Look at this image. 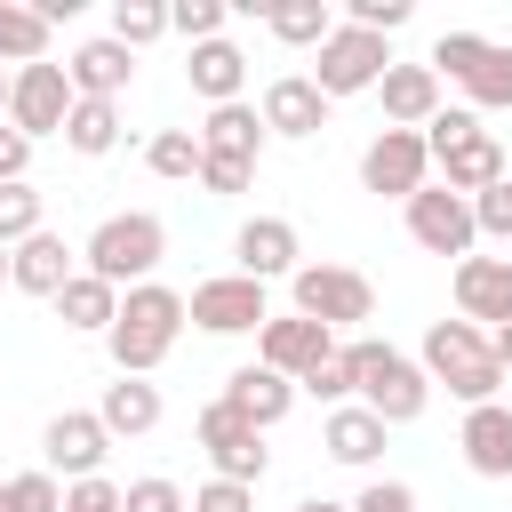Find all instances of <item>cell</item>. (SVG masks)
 <instances>
[{"instance_id": "15", "label": "cell", "mask_w": 512, "mask_h": 512, "mask_svg": "<svg viewBox=\"0 0 512 512\" xmlns=\"http://www.w3.org/2000/svg\"><path fill=\"white\" fill-rule=\"evenodd\" d=\"M448 288H456V320L512 328V256H464Z\"/></svg>"}, {"instance_id": "30", "label": "cell", "mask_w": 512, "mask_h": 512, "mask_svg": "<svg viewBox=\"0 0 512 512\" xmlns=\"http://www.w3.org/2000/svg\"><path fill=\"white\" fill-rule=\"evenodd\" d=\"M264 32H272L280 48H320V40L336 32V8H328V0H280V8H264Z\"/></svg>"}, {"instance_id": "16", "label": "cell", "mask_w": 512, "mask_h": 512, "mask_svg": "<svg viewBox=\"0 0 512 512\" xmlns=\"http://www.w3.org/2000/svg\"><path fill=\"white\" fill-rule=\"evenodd\" d=\"M432 168H440V184H448V192L480 200L488 184H504V176H512V152L496 144V128H472V136H456L448 152H432Z\"/></svg>"}, {"instance_id": "48", "label": "cell", "mask_w": 512, "mask_h": 512, "mask_svg": "<svg viewBox=\"0 0 512 512\" xmlns=\"http://www.w3.org/2000/svg\"><path fill=\"white\" fill-rule=\"evenodd\" d=\"M0 288H8V248H0Z\"/></svg>"}, {"instance_id": "41", "label": "cell", "mask_w": 512, "mask_h": 512, "mask_svg": "<svg viewBox=\"0 0 512 512\" xmlns=\"http://www.w3.org/2000/svg\"><path fill=\"white\" fill-rule=\"evenodd\" d=\"M128 512H192V496L152 472V480H128Z\"/></svg>"}, {"instance_id": "12", "label": "cell", "mask_w": 512, "mask_h": 512, "mask_svg": "<svg viewBox=\"0 0 512 512\" xmlns=\"http://www.w3.org/2000/svg\"><path fill=\"white\" fill-rule=\"evenodd\" d=\"M72 104H80V96H72V72H64L56 56H48V64H24L16 88H8V128H24L32 144H40V136H64Z\"/></svg>"}, {"instance_id": "28", "label": "cell", "mask_w": 512, "mask_h": 512, "mask_svg": "<svg viewBox=\"0 0 512 512\" xmlns=\"http://www.w3.org/2000/svg\"><path fill=\"white\" fill-rule=\"evenodd\" d=\"M48 40H56V24H48L32 0H0V64H8V72L48 64Z\"/></svg>"}, {"instance_id": "18", "label": "cell", "mask_w": 512, "mask_h": 512, "mask_svg": "<svg viewBox=\"0 0 512 512\" xmlns=\"http://www.w3.org/2000/svg\"><path fill=\"white\" fill-rule=\"evenodd\" d=\"M264 128L280 136V144H304V136H320L328 128V96L312 88V72H280L272 88H264Z\"/></svg>"}, {"instance_id": "1", "label": "cell", "mask_w": 512, "mask_h": 512, "mask_svg": "<svg viewBox=\"0 0 512 512\" xmlns=\"http://www.w3.org/2000/svg\"><path fill=\"white\" fill-rule=\"evenodd\" d=\"M416 368L432 376V392H448V400H464V408L504 400V360H496L488 328H472V320H432L424 344H416Z\"/></svg>"}, {"instance_id": "29", "label": "cell", "mask_w": 512, "mask_h": 512, "mask_svg": "<svg viewBox=\"0 0 512 512\" xmlns=\"http://www.w3.org/2000/svg\"><path fill=\"white\" fill-rule=\"evenodd\" d=\"M456 88H464V112H512V48H504V40H488Z\"/></svg>"}, {"instance_id": "9", "label": "cell", "mask_w": 512, "mask_h": 512, "mask_svg": "<svg viewBox=\"0 0 512 512\" xmlns=\"http://www.w3.org/2000/svg\"><path fill=\"white\" fill-rule=\"evenodd\" d=\"M184 312H192L200 336H256V328L272 320V296H264V280H248V272H216V280H192Z\"/></svg>"}, {"instance_id": "38", "label": "cell", "mask_w": 512, "mask_h": 512, "mask_svg": "<svg viewBox=\"0 0 512 512\" xmlns=\"http://www.w3.org/2000/svg\"><path fill=\"white\" fill-rule=\"evenodd\" d=\"M408 16H416L408 0H344V24H360V32H384V40H392Z\"/></svg>"}, {"instance_id": "3", "label": "cell", "mask_w": 512, "mask_h": 512, "mask_svg": "<svg viewBox=\"0 0 512 512\" xmlns=\"http://www.w3.org/2000/svg\"><path fill=\"white\" fill-rule=\"evenodd\" d=\"M344 352H352V376H360V408L392 432V424H416L424 408H432V376L400 352V344H384V336H344Z\"/></svg>"}, {"instance_id": "43", "label": "cell", "mask_w": 512, "mask_h": 512, "mask_svg": "<svg viewBox=\"0 0 512 512\" xmlns=\"http://www.w3.org/2000/svg\"><path fill=\"white\" fill-rule=\"evenodd\" d=\"M352 512H416V488H408V480H368V488L352 496Z\"/></svg>"}, {"instance_id": "19", "label": "cell", "mask_w": 512, "mask_h": 512, "mask_svg": "<svg viewBox=\"0 0 512 512\" xmlns=\"http://www.w3.org/2000/svg\"><path fill=\"white\" fill-rule=\"evenodd\" d=\"M80 272V248H64V232H32V240H16L8 248V288H24V296H64V280Z\"/></svg>"}, {"instance_id": "10", "label": "cell", "mask_w": 512, "mask_h": 512, "mask_svg": "<svg viewBox=\"0 0 512 512\" xmlns=\"http://www.w3.org/2000/svg\"><path fill=\"white\" fill-rule=\"evenodd\" d=\"M400 216H408V240H416L424 256H456V264H464V256L480 248L472 200H464V192H448V184H424V192H416Z\"/></svg>"}, {"instance_id": "11", "label": "cell", "mask_w": 512, "mask_h": 512, "mask_svg": "<svg viewBox=\"0 0 512 512\" xmlns=\"http://www.w3.org/2000/svg\"><path fill=\"white\" fill-rule=\"evenodd\" d=\"M344 352V336L336 328H320V320H304V312H272L264 328H256V360L272 368V376H288V384H304L320 360H336Z\"/></svg>"}, {"instance_id": "5", "label": "cell", "mask_w": 512, "mask_h": 512, "mask_svg": "<svg viewBox=\"0 0 512 512\" xmlns=\"http://www.w3.org/2000/svg\"><path fill=\"white\" fill-rule=\"evenodd\" d=\"M384 72H392V40H384V32H360V24H344V16H336V32L312 48V88H320L328 104L368 96Z\"/></svg>"}, {"instance_id": "32", "label": "cell", "mask_w": 512, "mask_h": 512, "mask_svg": "<svg viewBox=\"0 0 512 512\" xmlns=\"http://www.w3.org/2000/svg\"><path fill=\"white\" fill-rule=\"evenodd\" d=\"M144 168L152 176H168V184H200V128H160L152 144H144Z\"/></svg>"}, {"instance_id": "47", "label": "cell", "mask_w": 512, "mask_h": 512, "mask_svg": "<svg viewBox=\"0 0 512 512\" xmlns=\"http://www.w3.org/2000/svg\"><path fill=\"white\" fill-rule=\"evenodd\" d=\"M8 88H16V72H8V64H0V120H8Z\"/></svg>"}, {"instance_id": "4", "label": "cell", "mask_w": 512, "mask_h": 512, "mask_svg": "<svg viewBox=\"0 0 512 512\" xmlns=\"http://www.w3.org/2000/svg\"><path fill=\"white\" fill-rule=\"evenodd\" d=\"M160 256H168V224H160L152 208H120V216H104V224L80 240V272L112 280L120 296L144 288V280L160 272Z\"/></svg>"}, {"instance_id": "44", "label": "cell", "mask_w": 512, "mask_h": 512, "mask_svg": "<svg viewBox=\"0 0 512 512\" xmlns=\"http://www.w3.org/2000/svg\"><path fill=\"white\" fill-rule=\"evenodd\" d=\"M24 168H32V136L0 120V184H24Z\"/></svg>"}, {"instance_id": "23", "label": "cell", "mask_w": 512, "mask_h": 512, "mask_svg": "<svg viewBox=\"0 0 512 512\" xmlns=\"http://www.w3.org/2000/svg\"><path fill=\"white\" fill-rule=\"evenodd\" d=\"M184 80H192V96L216 112V104H240V88H248V56H240V40H200L192 56H184Z\"/></svg>"}, {"instance_id": "37", "label": "cell", "mask_w": 512, "mask_h": 512, "mask_svg": "<svg viewBox=\"0 0 512 512\" xmlns=\"http://www.w3.org/2000/svg\"><path fill=\"white\" fill-rule=\"evenodd\" d=\"M8 504H16V512H64V480H56L48 464H32V472L8 480Z\"/></svg>"}, {"instance_id": "34", "label": "cell", "mask_w": 512, "mask_h": 512, "mask_svg": "<svg viewBox=\"0 0 512 512\" xmlns=\"http://www.w3.org/2000/svg\"><path fill=\"white\" fill-rule=\"evenodd\" d=\"M32 232H48L40 192H32V184H0V248H16V240H32Z\"/></svg>"}, {"instance_id": "26", "label": "cell", "mask_w": 512, "mask_h": 512, "mask_svg": "<svg viewBox=\"0 0 512 512\" xmlns=\"http://www.w3.org/2000/svg\"><path fill=\"white\" fill-rule=\"evenodd\" d=\"M56 320H64L72 336H112V320H120V288L96 280V272H72L64 296H56Z\"/></svg>"}, {"instance_id": "31", "label": "cell", "mask_w": 512, "mask_h": 512, "mask_svg": "<svg viewBox=\"0 0 512 512\" xmlns=\"http://www.w3.org/2000/svg\"><path fill=\"white\" fill-rule=\"evenodd\" d=\"M64 144H72L80 160H104V152L120 144V104H96V96H80V104H72V120H64Z\"/></svg>"}, {"instance_id": "13", "label": "cell", "mask_w": 512, "mask_h": 512, "mask_svg": "<svg viewBox=\"0 0 512 512\" xmlns=\"http://www.w3.org/2000/svg\"><path fill=\"white\" fill-rule=\"evenodd\" d=\"M104 456H112V432H104L96 408H64V416H48V432H40V464H48L64 488H72V480H96Z\"/></svg>"}, {"instance_id": "22", "label": "cell", "mask_w": 512, "mask_h": 512, "mask_svg": "<svg viewBox=\"0 0 512 512\" xmlns=\"http://www.w3.org/2000/svg\"><path fill=\"white\" fill-rule=\"evenodd\" d=\"M264 144H272V128H264V112L240 96V104H216V112H200V152H216V160H264Z\"/></svg>"}, {"instance_id": "17", "label": "cell", "mask_w": 512, "mask_h": 512, "mask_svg": "<svg viewBox=\"0 0 512 512\" xmlns=\"http://www.w3.org/2000/svg\"><path fill=\"white\" fill-rule=\"evenodd\" d=\"M64 72H72V96L120 104V96H128V80H136V48H120L112 32H96V40H80V48L64 56Z\"/></svg>"}, {"instance_id": "33", "label": "cell", "mask_w": 512, "mask_h": 512, "mask_svg": "<svg viewBox=\"0 0 512 512\" xmlns=\"http://www.w3.org/2000/svg\"><path fill=\"white\" fill-rule=\"evenodd\" d=\"M168 32V0H112V40L120 48H152Z\"/></svg>"}, {"instance_id": "27", "label": "cell", "mask_w": 512, "mask_h": 512, "mask_svg": "<svg viewBox=\"0 0 512 512\" xmlns=\"http://www.w3.org/2000/svg\"><path fill=\"white\" fill-rule=\"evenodd\" d=\"M320 448H328V464H352V472H368L376 456H384V424L352 400V408H328V424H320Z\"/></svg>"}, {"instance_id": "7", "label": "cell", "mask_w": 512, "mask_h": 512, "mask_svg": "<svg viewBox=\"0 0 512 512\" xmlns=\"http://www.w3.org/2000/svg\"><path fill=\"white\" fill-rule=\"evenodd\" d=\"M192 440L208 448V464H216V480H240V488H256L264 472H272V448H264V432L216 392L208 408H200V424H192Z\"/></svg>"}, {"instance_id": "39", "label": "cell", "mask_w": 512, "mask_h": 512, "mask_svg": "<svg viewBox=\"0 0 512 512\" xmlns=\"http://www.w3.org/2000/svg\"><path fill=\"white\" fill-rule=\"evenodd\" d=\"M472 224H480V240H512V176L472 200Z\"/></svg>"}, {"instance_id": "40", "label": "cell", "mask_w": 512, "mask_h": 512, "mask_svg": "<svg viewBox=\"0 0 512 512\" xmlns=\"http://www.w3.org/2000/svg\"><path fill=\"white\" fill-rule=\"evenodd\" d=\"M200 184H208L216 200H240V192L256 184V168H248V160H216V152H200Z\"/></svg>"}, {"instance_id": "42", "label": "cell", "mask_w": 512, "mask_h": 512, "mask_svg": "<svg viewBox=\"0 0 512 512\" xmlns=\"http://www.w3.org/2000/svg\"><path fill=\"white\" fill-rule=\"evenodd\" d=\"M192 512H256V488H240V480H208V488H192Z\"/></svg>"}, {"instance_id": "6", "label": "cell", "mask_w": 512, "mask_h": 512, "mask_svg": "<svg viewBox=\"0 0 512 512\" xmlns=\"http://www.w3.org/2000/svg\"><path fill=\"white\" fill-rule=\"evenodd\" d=\"M288 312H304V320H320V328L344 336V328L376 320V288H368V272H352V264H296Z\"/></svg>"}, {"instance_id": "46", "label": "cell", "mask_w": 512, "mask_h": 512, "mask_svg": "<svg viewBox=\"0 0 512 512\" xmlns=\"http://www.w3.org/2000/svg\"><path fill=\"white\" fill-rule=\"evenodd\" d=\"M296 512H352V504H328V496H304Z\"/></svg>"}, {"instance_id": "20", "label": "cell", "mask_w": 512, "mask_h": 512, "mask_svg": "<svg viewBox=\"0 0 512 512\" xmlns=\"http://www.w3.org/2000/svg\"><path fill=\"white\" fill-rule=\"evenodd\" d=\"M376 96H384V128H416L424 136L440 120V72L432 64H400L392 56V72L376 80Z\"/></svg>"}, {"instance_id": "14", "label": "cell", "mask_w": 512, "mask_h": 512, "mask_svg": "<svg viewBox=\"0 0 512 512\" xmlns=\"http://www.w3.org/2000/svg\"><path fill=\"white\" fill-rule=\"evenodd\" d=\"M296 264H304V240H296V224L288 216H248L240 232H232V272H248V280H296Z\"/></svg>"}, {"instance_id": "8", "label": "cell", "mask_w": 512, "mask_h": 512, "mask_svg": "<svg viewBox=\"0 0 512 512\" xmlns=\"http://www.w3.org/2000/svg\"><path fill=\"white\" fill-rule=\"evenodd\" d=\"M432 184V144L416 136V128H376L368 136V152H360V192H376V200H416Z\"/></svg>"}, {"instance_id": "35", "label": "cell", "mask_w": 512, "mask_h": 512, "mask_svg": "<svg viewBox=\"0 0 512 512\" xmlns=\"http://www.w3.org/2000/svg\"><path fill=\"white\" fill-rule=\"evenodd\" d=\"M224 24H232L224 0H168V32L192 40V48H200V40H224Z\"/></svg>"}, {"instance_id": "25", "label": "cell", "mask_w": 512, "mask_h": 512, "mask_svg": "<svg viewBox=\"0 0 512 512\" xmlns=\"http://www.w3.org/2000/svg\"><path fill=\"white\" fill-rule=\"evenodd\" d=\"M96 416H104L112 440H144V432L160 424V384H152V376H112L104 400H96Z\"/></svg>"}, {"instance_id": "21", "label": "cell", "mask_w": 512, "mask_h": 512, "mask_svg": "<svg viewBox=\"0 0 512 512\" xmlns=\"http://www.w3.org/2000/svg\"><path fill=\"white\" fill-rule=\"evenodd\" d=\"M472 480H512V408L488 400V408H464V432H456Z\"/></svg>"}, {"instance_id": "2", "label": "cell", "mask_w": 512, "mask_h": 512, "mask_svg": "<svg viewBox=\"0 0 512 512\" xmlns=\"http://www.w3.org/2000/svg\"><path fill=\"white\" fill-rule=\"evenodd\" d=\"M184 320H192V312H184V288H168V280L128 288V296H120V320H112V336H104L112 368H120V376H152V368L176 352Z\"/></svg>"}, {"instance_id": "49", "label": "cell", "mask_w": 512, "mask_h": 512, "mask_svg": "<svg viewBox=\"0 0 512 512\" xmlns=\"http://www.w3.org/2000/svg\"><path fill=\"white\" fill-rule=\"evenodd\" d=\"M0 512H16V504H8V480H0Z\"/></svg>"}, {"instance_id": "24", "label": "cell", "mask_w": 512, "mask_h": 512, "mask_svg": "<svg viewBox=\"0 0 512 512\" xmlns=\"http://www.w3.org/2000/svg\"><path fill=\"white\" fill-rule=\"evenodd\" d=\"M224 400H232L256 432H272V424L296 408V384H288V376H272L264 360H248V368H232V376H224Z\"/></svg>"}, {"instance_id": "45", "label": "cell", "mask_w": 512, "mask_h": 512, "mask_svg": "<svg viewBox=\"0 0 512 512\" xmlns=\"http://www.w3.org/2000/svg\"><path fill=\"white\" fill-rule=\"evenodd\" d=\"M488 344H496V360H504V376H512V328H488Z\"/></svg>"}, {"instance_id": "36", "label": "cell", "mask_w": 512, "mask_h": 512, "mask_svg": "<svg viewBox=\"0 0 512 512\" xmlns=\"http://www.w3.org/2000/svg\"><path fill=\"white\" fill-rule=\"evenodd\" d=\"M296 392H312V400H328V408H352L360 400V376H352V352H336V360H320Z\"/></svg>"}]
</instances>
